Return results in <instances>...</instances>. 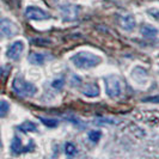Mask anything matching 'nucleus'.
Segmentation results:
<instances>
[{
    "label": "nucleus",
    "instance_id": "nucleus-1",
    "mask_svg": "<svg viewBox=\"0 0 159 159\" xmlns=\"http://www.w3.org/2000/svg\"><path fill=\"white\" fill-rule=\"evenodd\" d=\"M103 59L99 55H96L90 52H79L71 57V62L78 70H91L99 64H102Z\"/></svg>",
    "mask_w": 159,
    "mask_h": 159
},
{
    "label": "nucleus",
    "instance_id": "nucleus-2",
    "mask_svg": "<svg viewBox=\"0 0 159 159\" xmlns=\"http://www.w3.org/2000/svg\"><path fill=\"white\" fill-rule=\"evenodd\" d=\"M12 89L18 96L20 97H34L37 93L39 89L36 85H34L32 83L28 81V80L23 79L20 77H17L12 81Z\"/></svg>",
    "mask_w": 159,
    "mask_h": 159
},
{
    "label": "nucleus",
    "instance_id": "nucleus-3",
    "mask_svg": "<svg viewBox=\"0 0 159 159\" xmlns=\"http://www.w3.org/2000/svg\"><path fill=\"white\" fill-rule=\"evenodd\" d=\"M105 92L110 98H117L122 93V81L117 75H108L104 78Z\"/></svg>",
    "mask_w": 159,
    "mask_h": 159
},
{
    "label": "nucleus",
    "instance_id": "nucleus-4",
    "mask_svg": "<svg viewBox=\"0 0 159 159\" xmlns=\"http://www.w3.org/2000/svg\"><path fill=\"white\" fill-rule=\"evenodd\" d=\"M19 32V28L13 20L8 19V18H1L0 19V34L4 37H15Z\"/></svg>",
    "mask_w": 159,
    "mask_h": 159
},
{
    "label": "nucleus",
    "instance_id": "nucleus-5",
    "mask_svg": "<svg viewBox=\"0 0 159 159\" xmlns=\"http://www.w3.org/2000/svg\"><path fill=\"white\" fill-rule=\"evenodd\" d=\"M24 49H25V43L23 40H17L15 41L6 50V57L12 60V61H17L20 59V56L23 54Z\"/></svg>",
    "mask_w": 159,
    "mask_h": 159
},
{
    "label": "nucleus",
    "instance_id": "nucleus-6",
    "mask_svg": "<svg viewBox=\"0 0 159 159\" xmlns=\"http://www.w3.org/2000/svg\"><path fill=\"white\" fill-rule=\"evenodd\" d=\"M25 17L31 20H44L49 19L50 15L37 6H28L25 8Z\"/></svg>",
    "mask_w": 159,
    "mask_h": 159
},
{
    "label": "nucleus",
    "instance_id": "nucleus-7",
    "mask_svg": "<svg viewBox=\"0 0 159 159\" xmlns=\"http://www.w3.org/2000/svg\"><path fill=\"white\" fill-rule=\"evenodd\" d=\"M120 24H121V28H122L125 31H128V32L133 31L136 26L135 18L132 16V15H125V16L121 17Z\"/></svg>",
    "mask_w": 159,
    "mask_h": 159
},
{
    "label": "nucleus",
    "instance_id": "nucleus-8",
    "mask_svg": "<svg viewBox=\"0 0 159 159\" xmlns=\"http://www.w3.org/2000/svg\"><path fill=\"white\" fill-rule=\"evenodd\" d=\"M31 147H34V145L24 147L23 143H22V140H20V138L17 135L13 138V140H12V143H11V151H12V153H15V154L24 153V152L29 151Z\"/></svg>",
    "mask_w": 159,
    "mask_h": 159
},
{
    "label": "nucleus",
    "instance_id": "nucleus-9",
    "mask_svg": "<svg viewBox=\"0 0 159 159\" xmlns=\"http://www.w3.org/2000/svg\"><path fill=\"white\" fill-rule=\"evenodd\" d=\"M81 92H83V95L89 97V98H95V97L99 96V86L95 83L85 84L81 89Z\"/></svg>",
    "mask_w": 159,
    "mask_h": 159
},
{
    "label": "nucleus",
    "instance_id": "nucleus-10",
    "mask_svg": "<svg viewBox=\"0 0 159 159\" xmlns=\"http://www.w3.org/2000/svg\"><path fill=\"white\" fill-rule=\"evenodd\" d=\"M49 59H50V56L48 54H43V53H32L28 57L29 62L32 65H36V66H41V65L46 64Z\"/></svg>",
    "mask_w": 159,
    "mask_h": 159
},
{
    "label": "nucleus",
    "instance_id": "nucleus-11",
    "mask_svg": "<svg viewBox=\"0 0 159 159\" xmlns=\"http://www.w3.org/2000/svg\"><path fill=\"white\" fill-rule=\"evenodd\" d=\"M140 32L145 39L147 40H154L157 36H158V30L152 26V25H148V24H143L140 29Z\"/></svg>",
    "mask_w": 159,
    "mask_h": 159
},
{
    "label": "nucleus",
    "instance_id": "nucleus-12",
    "mask_svg": "<svg viewBox=\"0 0 159 159\" xmlns=\"http://www.w3.org/2000/svg\"><path fill=\"white\" fill-rule=\"evenodd\" d=\"M18 129L20 132H24V133H31V132H37L39 130V127L35 122L32 121H25L22 125L18 126Z\"/></svg>",
    "mask_w": 159,
    "mask_h": 159
},
{
    "label": "nucleus",
    "instance_id": "nucleus-13",
    "mask_svg": "<svg viewBox=\"0 0 159 159\" xmlns=\"http://www.w3.org/2000/svg\"><path fill=\"white\" fill-rule=\"evenodd\" d=\"M65 19H74L77 17V12H78V7H75V5H66L62 8Z\"/></svg>",
    "mask_w": 159,
    "mask_h": 159
},
{
    "label": "nucleus",
    "instance_id": "nucleus-14",
    "mask_svg": "<svg viewBox=\"0 0 159 159\" xmlns=\"http://www.w3.org/2000/svg\"><path fill=\"white\" fill-rule=\"evenodd\" d=\"M10 111V103L6 99H0V119L5 117Z\"/></svg>",
    "mask_w": 159,
    "mask_h": 159
},
{
    "label": "nucleus",
    "instance_id": "nucleus-15",
    "mask_svg": "<svg viewBox=\"0 0 159 159\" xmlns=\"http://www.w3.org/2000/svg\"><path fill=\"white\" fill-rule=\"evenodd\" d=\"M65 153L68 156V157H73L77 154V147L71 143H67L65 146Z\"/></svg>",
    "mask_w": 159,
    "mask_h": 159
},
{
    "label": "nucleus",
    "instance_id": "nucleus-16",
    "mask_svg": "<svg viewBox=\"0 0 159 159\" xmlns=\"http://www.w3.org/2000/svg\"><path fill=\"white\" fill-rule=\"evenodd\" d=\"M101 136H102V133H101L99 130H92V132H90V133H89V138H90V140H91V141H93V143H97V141L101 139Z\"/></svg>",
    "mask_w": 159,
    "mask_h": 159
},
{
    "label": "nucleus",
    "instance_id": "nucleus-17",
    "mask_svg": "<svg viewBox=\"0 0 159 159\" xmlns=\"http://www.w3.org/2000/svg\"><path fill=\"white\" fill-rule=\"evenodd\" d=\"M42 121V123L43 125H46L48 127H56L57 126V121L56 120H53V119H41Z\"/></svg>",
    "mask_w": 159,
    "mask_h": 159
},
{
    "label": "nucleus",
    "instance_id": "nucleus-18",
    "mask_svg": "<svg viewBox=\"0 0 159 159\" xmlns=\"http://www.w3.org/2000/svg\"><path fill=\"white\" fill-rule=\"evenodd\" d=\"M52 86L54 89H61L64 86V79H56L52 83Z\"/></svg>",
    "mask_w": 159,
    "mask_h": 159
},
{
    "label": "nucleus",
    "instance_id": "nucleus-19",
    "mask_svg": "<svg viewBox=\"0 0 159 159\" xmlns=\"http://www.w3.org/2000/svg\"><path fill=\"white\" fill-rule=\"evenodd\" d=\"M145 102H152V103H159V97L156 96V97H148V98H145L143 99Z\"/></svg>",
    "mask_w": 159,
    "mask_h": 159
},
{
    "label": "nucleus",
    "instance_id": "nucleus-20",
    "mask_svg": "<svg viewBox=\"0 0 159 159\" xmlns=\"http://www.w3.org/2000/svg\"><path fill=\"white\" fill-rule=\"evenodd\" d=\"M2 147V141H1V134H0V148Z\"/></svg>",
    "mask_w": 159,
    "mask_h": 159
}]
</instances>
